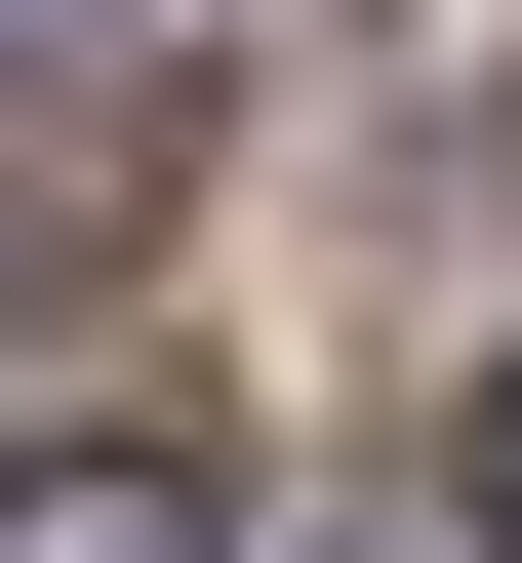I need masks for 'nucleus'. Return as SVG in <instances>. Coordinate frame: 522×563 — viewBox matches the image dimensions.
I'll use <instances>...</instances> for the list:
<instances>
[{"label":"nucleus","mask_w":522,"mask_h":563,"mask_svg":"<svg viewBox=\"0 0 522 563\" xmlns=\"http://www.w3.org/2000/svg\"><path fill=\"white\" fill-rule=\"evenodd\" d=\"M362 563H442V523H362Z\"/></svg>","instance_id":"nucleus-4"},{"label":"nucleus","mask_w":522,"mask_h":563,"mask_svg":"<svg viewBox=\"0 0 522 563\" xmlns=\"http://www.w3.org/2000/svg\"><path fill=\"white\" fill-rule=\"evenodd\" d=\"M162 242V81H0V322Z\"/></svg>","instance_id":"nucleus-1"},{"label":"nucleus","mask_w":522,"mask_h":563,"mask_svg":"<svg viewBox=\"0 0 522 563\" xmlns=\"http://www.w3.org/2000/svg\"><path fill=\"white\" fill-rule=\"evenodd\" d=\"M0 563H242V483L162 402H81V443H0Z\"/></svg>","instance_id":"nucleus-2"},{"label":"nucleus","mask_w":522,"mask_h":563,"mask_svg":"<svg viewBox=\"0 0 522 563\" xmlns=\"http://www.w3.org/2000/svg\"><path fill=\"white\" fill-rule=\"evenodd\" d=\"M482 523H522V402H482Z\"/></svg>","instance_id":"nucleus-3"}]
</instances>
